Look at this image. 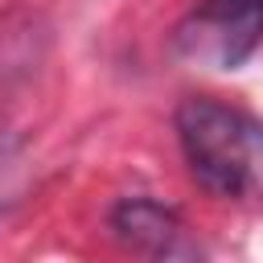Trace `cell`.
Instances as JSON below:
<instances>
[{
	"instance_id": "obj_1",
	"label": "cell",
	"mask_w": 263,
	"mask_h": 263,
	"mask_svg": "<svg viewBox=\"0 0 263 263\" xmlns=\"http://www.w3.org/2000/svg\"><path fill=\"white\" fill-rule=\"evenodd\" d=\"M177 140L193 181L218 197H242L259 181L263 127L214 99H185L177 107Z\"/></svg>"
},
{
	"instance_id": "obj_2",
	"label": "cell",
	"mask_w": 263,
	"mask_h": 263,
	"mask_svg": "<svg viewBox=\"0 0 263 263\" xmlns=\"http://www.w3.org/2000/svg\"><path fill=\"white\" fill-rule=\"evenodd\" d=\"M263 37V0H201L177 25V53L210 66L238 70Z\"/></svg>"
},
{
	"instance_id": "obj_3",
	"label": "cell",
	"mask_w": 263,
	"mask_h": 263,
	"mask_svg": "<svg viewBox=\"0 0 263 263\" xmlns=\"http://www.w3.org/2000/svg\"><path fill=\"white\" fill-rule=\"evenodd\" d=\"M111 226H115V234H119L127 247L144 251V255H148V259H156V263H177V255L185 251L181 222H177V214H173V210H164L160 201L127 197V201H119V205H115Z\"/></svg>"
},
{
	"instance_id": "obj_4",
	"label": "cell",
	"mask_w": 263,
	"mask_h": 263,
	"mask_svg": "<svg viewBox=\"0 0 263 263\" xmlns=\"http://www.w3.org/2000/svg\"><path fill=\"white\" fill-rule=\"evenodd\" d=\"M41 25L33 16H4L0 21V82L8 74H21L33 58H37V45H41Z\"/></svg>"
},
{
	"instance_id": "obj_5",
	"label": "cell",
	"mask_w": 263,
	"mask_h": 263,
	"mask_svg": "<svg viewBox=\"0 0 263 263\" xmlns=\"http://www.w3.org/2000/svg\"><path fill=\"white\" fill-rule=\"evenodd\" d=\"M16 156L8 148H0V214L12 205V193H16Z\"/></svg>"
}]
</instances>
